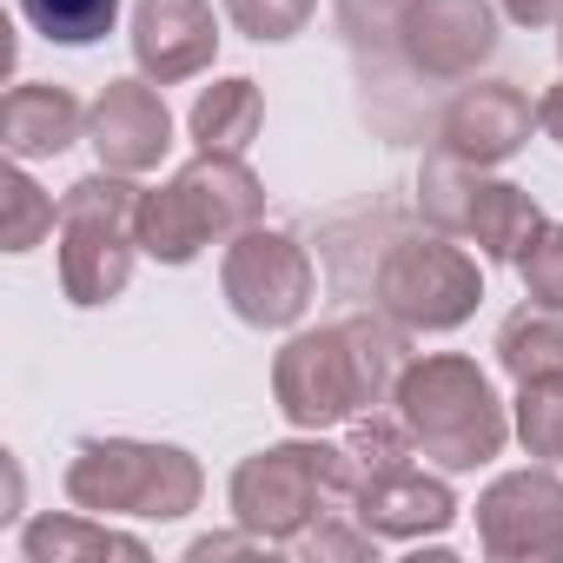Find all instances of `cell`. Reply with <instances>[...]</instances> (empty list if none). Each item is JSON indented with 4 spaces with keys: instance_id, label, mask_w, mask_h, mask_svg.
Instances as JSON below:
<instances>
[{
    "instance_id": "obj_1",
    "label": "cell",
    "mask_w": 563,
    "mask_h": 563,
    "mask_svg": "<svg viewBox=\"0 0 563 563\" xmlns=\"http://www.w3.org/2000/svg\"><path fill=\"white\" fill-rule=\"evenodd\" d=\"M405 339L385 319H339L319 332H299L272 358V398L292 431H339L378 405H391L405 378Z\"/></svg>"
},
{
    "instance_id": "obj_2",
    "label": "cell",
    "mask_w": 563,
    "mask_h": 563,
    "mask_svg": "<svg viewBox=\"0 0 563 563\" xmlns=\"http://www.w3.org/2000/svg\"><path fill=\"white\" fill-rule=\"evenodd\" d=\"M391 405H398L418 457L438 464V471H477L510 438V411L497 405L490 378L471 358H457V352L411 358L398 391H391Z\"/></svg>"
},
{
    "instance_id": "obj_3",
    "label": "cell",
    "mask_w": 563,
    "mask_h": 563,
    "mask_svg": "<svg viewBox=\"0 0 563 563\" xmlns=\"http://www.w3.org/2000/svg\"><path fill=\"white\" fill-rule=\"evenodd\" d=\"M265 212V186L252 179L245 159L232 153H199L186 159L166 186L140 192V252L159 265H192L212 239H239L245 225H258Z\"/></svg>"
},
{
    "instance_id": "obj_4",
    "label": "cell",
    "mask_w": 563,
    "mask_h": 563,
    "mask_svg": "<svg viewBox=\"0 0 563 563\" xmlns=\"http://www.w3.org/2000/svg\"><path fill=\"white\" fill-rule=\"evenodd\" d=\"M206 471L179 444H146V438H87L67 464V504L93 517H140V523H173L199 510Z\"/></svg>"
},
{
    "instance_id": "obj_5",
    "label": "cell",
    "mask_w": 563,
    "mask_h": 563,
    "mask_svg": "<svg viewBox=\"0 0 563 563\" xmlns=\"http://www.w3.org/2000/svg\"><path fill=\"white\" fill-rule=\"evenodd\" d=\"M232 523L258 530L265 543L286 550L299 530H312L325 517V504H352V464H345V444H319L312 438H292V444H265L252 451L239 471H232Z\"/></svg>"
},
{
    "instance_id": "obj_6",
    "label": "cell",
    "mask_w": 563,
    "mask_h": 563,
    "mask_svg": "<svg viewBox=\"0 0 563 563\" xmlns=\"http://www.w3.org/2000/svg\"><path fill=\"white\" fill-rule=\"evenodd\" d=\"M140 186H126V173H87L80 186H67L60 199V286L74 306H107L126 292L133 258H140Z\"/></svg>"
},
{
    "instance_id": "obj_7",
    "label": "cell",
    "mask_w": 563,
    "mask_h": 563,
    "mask_svg": "<svg viewBox=\"0 0 563 563\" xmlns=\"http://www.w3.org/2000/svg\"><path fill=\"white\" fill-rule=\"evenodd\" d=\"M418 212H424L438 232L471 239L484 258H504V265H517L523 239L543 225V212H537V199H530L523 186L490 179L484 166H464V159H451V153L424 159V173H418Z\"/></svg>"
},
{
    "instance_id": "obj_8",
    "label": "cell",
    "mask_w": 563,
    "mask_h": 563,
    "mask_svg": "<svg viewBox=\"0 0 563 563\" xmlns=\"http://www.w3.org/2000/svg\"><path fill=\"white\" fill-rule=\"evenodd\" d=\"M484 299V272L464 245L444 239H398L378 265V312L398 332H457Z\"/></svg>"
},
{
    "instance_id": "obj_9",
    "label": "cell",
    "mask_w": 563,
    "mask_h": 563,
    "mask_svg": "<svg viewBox=\"0 0 563 563\" xmlns=\"http://www.w3.org/2000/svg\"><path fill=\"white\" fill-rule=\"evenodd\" d=\"M219 286H225V306L252 325V332H286L306 319L312 306V258L292 232H272V225H245L232 245H225V265H219Z\"/></svg>"
},
{
    "instance_id": "obj_10",
    "label": "cell",
    "mask_w": 563,
    "mask_h": 563,
    "mask_svg": "<svg viewBox=\"0 0 563 563\" xmlns=\"http://www.w3.org/2000/svg\"><path fill=\"white\" fill-rule=\"evenodd\" d=\"M477 543L497 563H563V477L543 464L504 471L477 497Z\"/></svg>"
},
{
    "instance_id": "obj_11",
    "label": "cell",
    "mask_w": 563,
    "mask_h": 563,
    "mask_svg": "<svg viewBox=\"0 0 563 563\" xmlns=\"http://www.w3.org/2000/svg\"><path fill=\"white\" fill-rule=\"evenodd\" d=\"M398 54L424 80H471L497 54V8L490 0H411L398 21Z\"/></svg>"
},
{
    "instance_id": "obj_12",
    "label": "cell",
    "mask_w": 563,
    "mask_h": 563,
    "mask_svg": "<svg viewBox=\"0 0 563 563\" xmlns=\"http://www.w3.org/2000/svg\"><path fill=\"white\" fill-rule=\"evenodd\" d=\"M87 140L107 173H153L173 146V113L153 80H107L100 100L87 107Z\"/></svg>"
},
{
    "instance_id": "obj_13",
    "label": "cell",
    "mask_w": 563,
    "mask_h": 563,
    "mask_svg": "<svg viewBox=\"0 0 563 563\" xmlns=\"http://www.w3.org/2000/svg\"><path fill=\"white\" fill-rule=\"evenodd\" d=\"M530 126H537L530 93H517L510 80H477V87H464V93L444 107V120H438V153H451V159H464V166H504V159L530 140Z\"/></svg>"
},
{
    "instance_id": "obj_14",
    "label": "cell",
    "mask_w": 563,
    "mask_h": 563,
    "mask_svg": "<svg viewBox=\"0 0 563 563\" xmlns=\"http://www.w3.org/2000/svg\"><path fill=\"white\" fill-rule=\"evenodd\" d=\"M219 54V21L206 0H140L133 8V60L153 87L206 74Z\"/></svg>"
},
{
    "instance_id": "obj_15",
    "label": "cell",
    "mask_w": 563,
    "mask_h": 563,
    "mask_svg": "<svg viewBox=\"0 0 563 563\" xmlns=\"http://www.w3.org/2000/svg\"><path fill=\"white\" fill-rule=\"evenodd\" d=\"M352 517H358L372 537L405 543V537H438V530H451V523H457V497H451L444 477H431V471H418V464H398V471H378V477H365V484L352 490Z\"/></svg>"
},
{
    "instance_id": "obj_16",
    "label": "cell",
    "mask_w": 563,
    "mask_h": 563,
    "mask_svg": "<svg viewBox=\"0 0 563 563\" xmlns=\"http://www.w3.org/2000/svg\"><path fill=\"white\" fill-rule=\"evenodd\" d=\"M87 133V113L67 87L47 80H21L8 100H0V146L14 159H54Z\"/></svg>"
},
{
    "instance_id": "obj_17",
    "label": "cell",
    "mask_w": 563,
    "mask_h": 563,
    "mask_svg": "<svg viewBox=\"0 0 563 563\" xmlns=\"http://www.w3.org/2000/svg\"><path fill=\"white\" fill-rule=\"evenodd\" d=\"M21 556L27 563H107V556L146 563V543L113 530V517H93V510H60L54 517L47 510V517H34L21 530Z\"/></svg>"
},
{
    "instance_id": "obj_18",
    "label": "cell",
    "mask_w": 563,
    "mask_h": 563,
    "mask_svg": "<svg viewBox=\"0 0 563 563\" xmlns=\"http://www.w3.org/2000/svg\"><path fill=\"white\" fill-rule=\"evenodd\" d=\"M258 120H265V100H258V80L232 74V80H212L199 100H192V146L199 153H232L245 159V146L258 140Z\"/></svg>"
},
{
    "instance_id": "obj_19",
    "label": "cell",
    "mask_w": 563,
    "mask_h": 563,
    "mask_svg": "<svg viewBox=\"0 0 563 563\" xmlns=\"http://www.w3.org/2000/svg\"><path fill=\"white\" fill-rule=\"evenodd\" d=\"M497 365H504V378H517V385L563 372V312H550V306L510 312L504 332H497Z\"/></svg>"
},
{
    "instance_id": "obj_20",
    "label": "cell",
    "mask_w": 563,
    "mask_h": 563,
    "mask_svg": "<svg viewBox=\"0 0 563 563\" xmlns=\"http://www.w3.org/2000/svg\"><path fill=\"white\" fill-rule=\"evenodd\" d=\"M510 431H517V444H523L530 457L563 464V372H550V378H523V385H517Z\"/></svg>"
},
{
    "instance_id": "obj_21",
    "label": "cell",
    "mask_w": 563,
    "mask_h": 563,
    "mask_svg": "<svg viewBox=\"0 0 563 563\" xmlns=\"http://www.w3.org/2000/svg\"><path fill=\"white\" fill-rule=\"evenodd\" d=\"M21 14L34 34H47L54 47H93L113 34L120 0H21Z\"/></svg>"
},
{
    "instance_id": "obj_22",
    "label": "cell",
    "mask_w": 563,
    "mask_h": 563,
    "mask_svg": "<svg viewBox=\"0 0 563 563\" xmlns=\"http://www.w3.org/2000/svg\"><path fill=\"white\" fill-rule=\"evenodd\" d=\"M411 457H418V444H411L405 418L365 411V418H352V424H345V464H352V490H358L365 477H378V471H398V464H411Z\"/></svg>"
},
{
    "instance_id": "obj_23",
    "label": "cell",
    "mask_w": 563,
    "mask_h": 563,
    "mask_svg": "<svg viewBox=\"0 0 563 563\" xmlns=\"http://www.w3.org/2000/svg\"><path fill=\"white\" fill-rule=\"evenodd\" d=\"M54 225H60V206L14 166L0 179V252H34Z\"/></svg>"
},
{
    "instance_id": "obj_24",
    "label": "cell",
    "mask_w": 563,
    "mask_h": 563,
    "mask_svg": "<svg viewBox=\"0 0 563 563\" xmlns=\"http://www.w3.org/2000/svg\"><path fill=\"white\" fill-rule=\"evenodd\" d=\"M517 278H523L530 306L563 312V225H556V219H543V225L523 239V252H517Z\"/></svg>"
},
{
    "instance_id": "obj_25",
    "label": "cell",
    "mask_w": 563,
    "mask_h": 563,
    "mask_svg": "<svg viewBox=\"0 0 563 563\" xmlns=\"http://www.w3.org/2000/svg\"><path fill=\"white\" fill-rule=\"evenodd\" d=\"M312 8H319V0H225V21L245 41H258V47H278V41L306 34Z\"/></svg>"
},
{
    "instance_id": "obj_26",
    "label": "cell",
    "mask_w": 563,
    "mask_h": 563,
    "mask_svg": "<svg viewBox=\"0 0 563 563\" xmlns=\"http://www.w3.org/2000/svg\"><path fill=\"white\" fill-rule=\"evenodd\" d=\"M286 550H299V556H345V563H378V537L352 517V523H339L332 510L312 523V530H299Z\"/></svg>"
},
{
    "instance_id": "obj_27",
    "label": "cell",
    "mask_w": 563,
    "mask_h": 563,
    "mask_svg": "<svg viewBox=\"0 0 563 563\" xmlns=\"http://www.w3.org/2000/svg\"><path fill=\"white\" fill-rule=\"evenodd\" d=\"M405 8H411V0H339V27L358 47H378V41H398Z\"/></svg>"
},
{
    "instance_id": "obj_28",
    "label": "cell",
    "mask_w": 563,
    "mask_h": 563,
    "mask_svg": "<svg viewBox=\"0 0 563 563\" xmlns=\"http://www.w3.org/2000/svg\"><path fill=\"white\" fill-rule=\"evenodd\" d=\"M265 550H278V543H265L258 530L239 523V537H199L186 556H192V563H212V556H265Z\"/></svg>"
},
{
    "instance_id": "obj_29",
    "label": "cell",
    "mask_w": 563,
    "mask_h": 563,
    "mask_svg": "<svg viewBox=\"0 0 563 563\" xmlns=\"http://www.w3.org/2000/svg\"><path fill=\"white\" fill-rule=\"evenodd\" d=\"M517 27H563V0H497Z\"/></svg>"
},
{
    "instance_id": "obj_30",
    "label": "cell",
    "mask_w": 563,
    "mask_h": 563,
    "mask_svg": "<svg viewBox=\"0 0 563 563\" xmlns=\"http://www.w3.org/2000/svg\"><path fill=\"white\" fill-rule=\"evenodd\" d=\"M537 126H543V133H550V140L563 146V80H556V87H550V93L537 100Z\"/></svg>"
},
{
    "instance_id": "obj_31",
    "label": "cell",
    "mask_w": 563,
    "mask_h": 563,
    "mask_svg": "<svg viewBox=\"0 0 563 563\" xmlns=\"http://www.w3.org/2000/svg\"><path fill=\"white\" fill-rule=\"evenodd\" d=\"M556 54H563V34H556Z\"/></svg>"
}]
</instances>
